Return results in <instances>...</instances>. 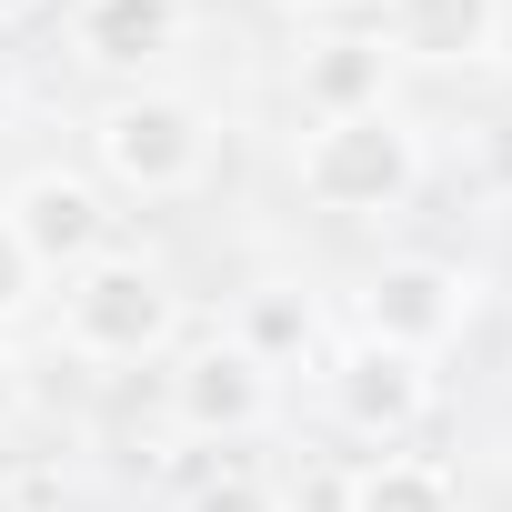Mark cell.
Returning a JSON list of instances; mask_svg holds the SVG:
<instances>
[{
	"instance_id": "obj_1",
	"label": "cell",
	"mask_w": 512,
	"mask_h": 512,
	"mask_svg": "<svg viewBox=\"0 0 512 512\" xmlns=\"http://www.w3.org/2000/svg\"><path fill=\"white\" fill-rule=\"evenodd\" d=\"M292 181L312 211L332 221H372V211H402L422 191V141L402 111H352V121H312V141L292 151Z\"/></svg>"
},
{
	"instance_id": "obj_2",
	"label": "cell",
	"mask_w": 512,
	"mask_h": 512,
	"mask_svg": "<svg viewBox=\"0 0 512 512\" xmlns=\"http://www.w3.org/2000/svg\"><path fill=\"white\" fill-rule=\"evenodd\" d=\"M91 161H101V181L131 191V201H181V191H201V171H211V111H201L191 91H121V101H101V121H91Z\"/></svg>"
},
{
	"instance_id": "obj_3",
	"label": "cell",
	"mask_w": 512,
	"mask_h": 512,
	"mask_svg": "<svg viewBox=\"0 0 512 512\" xmlns=\"http://www.w3.org/2000/svg\"><path fill=\"white\" fill-rule=\"evenodd\" d=\"M171 332H181V292L141 251H101L61 282V342L81 362H151L171 352Z\"/></svg>"
},
{
	"instance_id": "obj_4",
	"label": "cell",
	"mask_w": 512,
	"mask_h": 512,
	"mask_svg": "<svg viewBox=\"0 0 512 512\" xmlns=\"http://www.w3.org/2000/svg\"><path fill=\"white\" fill-rule=\"evenodd\" d=\"M472 302H482V282H472L462 262H442V251H402V262H382L372 292H362V332H372V342H402V352L432 362L442 342H462Z\"/></svg>"
},
{
	"instance_id": "obj_5",
	"label": "cell",
	"mask_w": 512,
	"mask_h": 512,
	"mask_svg": "<svg viewBox=\"0 0 512 512\" xmlns=\"http://www.w3.org/2000/svg\"><path fill=\"white\" fill-rule=\"evenodd\" d=\"M332 412H342V432H362V442H382V452H402L422 422H432V362L422 352H402V342H352V352H332Z\"/></svg>"
},
{
	"instance_id": "obj_6",
	"label": "cell",
	"mask_w": 512,
	"mask_h": 512,
	"mask_svg": "<svg viewBox=\"0 0 512 512\" xmlns=\"http://www.w3.org/2000/svg\"><path fill=\"white\" fill-rule=\"evenodd\" d=\"M0 221H11L21 262H31V272H61V282L111 251V201H101V181H81V171H31Z\"/></svg>"
},
{
	"instance_id": "obj_7",
	"label": "cell",
	"mask_w": 512,
	"mask_h": 512,
	"mask_svg": "<svg viewBox=\"0 0 512 512\" xmlns=\"http://www.w3.org/2000/svg\"><path fill=\"white\" fill-rule=\"evenodd\" d=\"M272 372L251 362L231 332L221 342H191L181 362H171V412H181V432H201V442H251L272 422Z\"/></svg>"
},
{
	"instance_id": "obj_8",
	"label": "cell",
	"mask_w": 512,
	"mask_h": 512,
	"mask_svg": "<svg viewBox=\"0 0 512 512\" xmlns=\"http://www.w3.org/2000/svg\"><path fill=\"white\" fill-rule=\"evenodd\" d=\"M181 31H191V0H71V51L101 81L161 71L181 51Z\"/></svg>"
},
{
	"instance_id": "obj_9",
	"label": "cell",
	"mask_w": 512,
	"mask_h": 512,
	"mask_svg": "<svg viewBox=\"0 0 512 512\" xmlns=\"http://www.w3.org/2000/svg\"><path fill=\"white\" fill-rule=\"evenodd\" d=\"M382 51L422 61V71H462L502 51V0H382Z\"/></svg>"
},
{
	"instance_id": "obj_10",
	"label": "cell",
	"mask_w": 512,
	"mask_h": 512,
	"mask_svg": "<svg viewBox=\"0 0 512 512\" xmlns=\"http://www.w3.org/2000/svg\"><path fill=\"white\" fill-rule=\"evenodd\" d=\"M382 91H392V51H382V31L342 21V31H322V41L302 51V111H312V121H352V111H392Z\"/></svg>"
},
{
	"instance_id": "obj_11",
	"label": "cell",
	"mask_w": 512,
	"mask_h": 512,
	"mask_svg": "<svg viewBox=\"0 0 512 512\" xmlns=\"http://www.w3.org/2000/svg\"><path fill=\"white\" fill-rule=\"evenodd\" d=\"M231 342L262 362V372H282V362H302V352L322 342V302H312L302 282H251L241 312H231Z\"/></svg>"
},
{
	"instance_id": "obj_12",
	"label": "cell",
	"mask_w": 512,
	"mask_h": 512,
	"mask_svg": "<svg viewBox=\"0 0 512 512\" xmlns=\"http://www.w3.org/2000/svg\"><path fill=\"white\" fill-rule=\"evenodd\" d=\"M342 512H462V492H452V472L432 452H372L352 472Z\"/></svg>"
},
{
	"instance_id": "obj_13",
	"label": "cell",
	"mask_w": 512,
	"mask_h": 512,
	"mask_svg": "<svg viewBox=\"0 0 512 512\" xmlns=\"http://www.w3.org/2000/svg\"><path fill=\"white\" fill-rule=\"evenodd\" d=\"M191 512H292V502H282L262 472H211V482L191 492Z\"/></svg>"
},
{
	"instance_id": "obj_14",
	"label": "cell",
	"mask_w": 512,
	"mask_h": 512,
	"mask_svg": "<svg viewBox=\"0 0 512 512\" xmlns=\"http://www.w3.org/2000/svg\"><path fill=\"white\" fill-rule=\"evenodd\" d=\"M31 282H41V272L21 262V241H11V221H0V322H11V312L31 302Z\"/></svg>"
},
{
	"instance_id": "obj_15",
	"label": "cell",
	"mask_w": 512,
	"mask_h": 512,
	"mask_svg": "<svg viewBox=\"0 0 512 512\" xmlns=\"http://www.w3.org/2000/svg\"><path fill=\"white\" fill-rule=\"evenodd\" d=\"M482 181H492V191L512 201V111H502V121L482 131Z\"/></svg>"
},
{
	"instance_id": "obj_16",
	"label": "cell",
	"mask_w": 512,
	"mask_h": 512,
	"mask_svg": "<svg viewBox=\"0 0 512 512\" xmlns=\"http://www.w3.org/2000/svg\"><path fill=\"white\" fill-rule=\"evenodd\" d=\"M21 412H31V372H21L11 352H0V442L21 432Z\"/></svg>"
},
{
	"instance_id": "obj_17",
	"label": "cell",
	"mask_w": 512,
	"mask_h": 512,
	"mask_svg": "<svg viewBox=\"0 0 512 512\" xmlns=\"http://www.w3.org/2000/svg\"><path fill=\"white\" fill-rule=\"evenodd\" d=\"M21 111V81H11V61H0V121H11Z\"/></svg>"
},
{
	"instance_id": "obj_18",
	"label": "cell",
	"mask_w": 512,
	"mask_h": 512,
	"mask_svg": "<svg viewBox=\"0 0 512 512\" xmlns=\"http://www.w3.org/2000/svg\"><path fill=\"white\" fill-rule=\"evenodd\" d=\"M31 11H51V0H0V21H31Z\"/></svg>"
},
{
	"instance_id": "obj_19",
	"label": "cell",
	"mask_w": 512,
	"mask_h": 512,
	"mask_svg": "<svg viewBox=\"0 0 512 512\" xmlns=\"http://www.w3.org/2000/svg\"><path fill=\"white\" fill-rule=\"evenodd\" d=\"M292 11H362V0H292Z\"/></svg>"
}]
</instances>
